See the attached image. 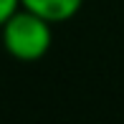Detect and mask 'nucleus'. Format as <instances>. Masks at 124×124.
<instances>
[{
    "label": "nucleus",
    "instance_id": "obj_1",
    "mask_svg": "<svg viewBox=\"0 0 124 124\" xmlns=\"http://www.w3.org/2000/svg\"><path fill=\"white\" fill-rule=\"evenodd\" d=\"M53 23L36 15L28 8H18L0 28L3 46L18 61H38L53 43Z\"/></svg>",
    "mask_w": 124,
    "mask_h": 124
},
{
    "label": "nucleus",
    "instance_id": "obj_3",
    "mask_svg": "<svg viewBox=\"0 0 124 124\" xmlns=\"http://www.w3.org/2000/svg\"><path fill=\"white\" fill-rule=\"evenodd\" d=\"M18 8H20V0H0V28H3V23H5V20H8Z\"/></svg>",
    "mask_w": 124,
    "mask_h": 124
},
{
    "label": "nucleus",
    "instance_id": "obj_2",
    "mask_svg": "<svg viewBox=\"0 0 124 124\" xmlns=\"http://www.w3.org/2000/svg\"><path fill=\"white\" fill-rule=\"evenodd\" d=\"M84 0H20V8L33 10L48 23H66L81 10Z\"/></svg>",
    "mask_w": 124,
    "mask_h": 124
}]
</instances>
